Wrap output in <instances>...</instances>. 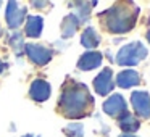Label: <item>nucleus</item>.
Segmentation results:
<instances>
[{
    "instance_id": "21",
    "label": "nucleus",
    "mask_w": 150,
    "mask_h": 137,
    "mask_svg": "<svg viewBox=\"0 0 150 137\" xmlns=\"http://www.w3.org/2000/svg\"><path fill=\"white\" fill-rule=\"evenodd\" d=\"M147 37H149V42H150V32H149V36H147Z\"/></svg>"
},
{
    "instance_id": "12",
    "label": "nucleus",
    "mask_w": 150,
    "mask_h": 137,
    "mask_svg": "<svg viewBox=\"0 0 150 137\" xmlns=\"http://www.w3.org/2000/svg\"><path fill=\"white\" fill-rule=\"evenodd\" d=\"M79 24H81V21L78 20V16L76 15H68V16L63 20V24H62V34L65 39H68V37H71L73 34L76 32V29L79 28Z\"/></svg>"
},
{
    "instance_id": "10",
    "label": "nucleus",
    "mask_w": 150,
    "mask_h": 137,
    "mask_svg": "<svg viewBox=\"0 0 150 137\" xmlns=\"http://www.w3.org/2000/svg\"><path fill=\"white\" fill-rule=\"evenodd\" d=\"M29 94H31V97H33L36 102H45L47 98L50 97V85H49V82L44 81V79H36V81H33L31 89H29Z\"/></svg>"
},
{
    "instance_id": "19",
    "label": "nucleus",
    "mask_w": 150,
    "mask_h": 137,
    "mask_svg": "<svg viewBox=\"0 0 150 137\" xmlns=\"http://www.w3.org/2000/svg\"><path fill=\"white\" fill-rule=\"evenodd\" d=\"M123 137H136V136H131V134H124Z\"/></svg>"
},
{
    "instance_id": "3",
    "label": "nucleus",
    "mask_w": 150,
    "mask_h": 137,
    "mask_svg": "<svg viewBox=\"0 0 150 137\" xmlns=\"http://www.w3.org/2000/svg\"><path fill=\"white\" fill-rule=\"evenodd\" d=\"M147 56V47L142 42H131L121 47L116 55V63L121 66H134Z\"/></svg>"
},
{
    "instance_id": "18",
    "label": "nucleus",
    "mask_w": 150,
    "mask_h": 137,
    "mask_svg": "<svg viewBox=\"0 0 150 137\" xmlns=\"http://www.w3.org/2000/svg\"><path fill=\"white\" fill-rule=\"evenodd\" d=\"M4 69H5V65H4V63H2V61H0V73L4 71Z\"/></svg>"
},
{
    "instance_id": "5",
    "label": "nucleus",
    "mask_w": 150,
    "mask_h": 137,
    "mask_svg": "<svg viewBox=\"0 0 150 137\" xmlns=\"http://www.w3.org/2000/svg\"><path fill=\"white\" fill-rule=\"evenodd\" d=\"M103 111L107 114H110V116H113V118H123L124 114L127 113L126 102H124V98L121 97L120 94H115V95H111L108 100H105Z\"/></svg>"
},
{
    "instance_id": "17",
    "label": "nucleus",
    "mask_w": 150,
    "mask_h": 137,
    "mask_svg": "<svg viewBox=\"0 0 150 137\" xmlns=\"http://www.w3.org/2000/svg\"><path fill=\"white\" fill-rule=\"evenodd\" d=\"M65 134H68L69 137H82V134H84L82 124L73 123V124H69V126H66L65 127Z\"/></svg>"
},
{
    "instance_id": "11",
    "label": "nucleus",
    "mask_w": 150,
    "mask_h": 137,
    "mask_svg": "<svg viewBox=\"0 0 150 137\" xmlns=\"http://www.w3.org/2000/svg\"><path fill=\"white\" fill-rule=\"evenodd\" d=\"M116 84L123 89L134 87V85L140 84V76H139V73L134 71V69H124V71H121L120 74L116 76Z\"/></svg>"
},
{
    "instance_id": "7",
    "label": "nucleus",
    "mask_w": 150,
    "mask_h": 137,
    "mask_svg": "<svg viewBox=\"0 0 150 137\" xmlns=\"http://www.w3.org/2000/svg\"><path fill=\"white\" fill-rule=\"evenodd\" d=\"M24 50H26L28 56H29L36 65H47V63L52 60V50L44 47V45H39V44L24 45Z\"/></svg>"
},
{
    "instance_id": "4",
    "label": "nucleus",
    "mask_w": 150,
    "mask_h": 137,
    "mask_svg": "<svg viewBox=\"0 0 150 137\" xmlns=\"http://www.w3.org/2000/svg\"><path fill=\"white\" fill-rule=\"evenodd\" d=\"M131 103L136 114L142 119L150 118V95L145 90H136L131 95Z\"/></svg>"
},
{
    "instance_id": "2",
    "label": "nucleus",
    "mask_w": 150,
    "mask_h": 137,
    "mask_svg": "<svg viewBox=\"0 0 150 137\" xmlns=\"http://www.w3.org/2000/svg\"><path fill=\"white\" fill-rule=\"evenodd\" d=\"M137 11H139V8L136 7L132 10L126 4H118L115 7L108 8L107 11H103L100 16L105 18V26H107L108 31H111L115 34H123L134 28Z\"/></svg>"
},
{
    "instance_id": "9",
    "label": "nucleus",
    "mask_w": 150,
    "mask_h": 137,
    "mask_svg": "<svg viewBox=\"0 0 150 137\" xmlns=\"http://www.w3.org/2000/svg\"><path fill=\"white\" fill-rule=\"evenodd\" d=\"M102 60H103V56H102L100 52H94V50H89V52H86L84 55L79 58L78 61V68L82 69V71H89V69H95L98 68V66L102 65Z\"/></svg>"
},
{
    "instance_id": "1",
    "label": "nucleus",
    "mask_w": 150,
    "mask_h": 137,
    "mask_svg": "<svg viewBox=\"0 0 150 137\" xmlns=\"http://www.w3.org/2000/svg\"><path fill=\"white\" fill-rule=\"evenodd\" d=\"M92 95L84 84H71L63 89L60 97V110L68 118H82L92 107Z\"/></svg>"
},
{
    "instance_id": "14",
    "label": "nucleus",
    "mask_w": 150,
    "mask_h": 137,
    "mask_svg": "<svg viewBox=\"0 0 150 137\" xmlns=\"http://www.w3.org/2000/svg\"><path fill=\"white\" fill-rule=\"evenodd\" d=\"M44 28V20L40 16H29L26 23V36L29 37H39Z\"/></svg>"
},
{
    "instance_id": "6",
    "label": "nucleus",
    "mask_w": 150,
    "mask_h": 137,
    "mask_svg": "<svg viewBox=\"0 0 150 137\" xmlns=\"http://www.w3.org/2000/svg\"><path fill=\"white\" fill-rule=\"evenodd\" d=\"M5 16H7V24L11 29L20 28L21 23L24 21V16H26V8L21 7L16 2H8L7 10H5Z\"/></svg>"
},
{
    "instance_id": "16",
    "label": "nucleus",
    "mask_w": 150,
    "mask_h": 137,
    "mask_svg": "<svg viewBox=\"0 0 150 137\" xmlns=\"http://www.w3.org/2000/svg\"><path fill=\"white\" fill-rule=\"evenodd\" d=\"M10 45H11V49L15 50V53H18V55H21V53H23V49H24L23 36H21L20 32H15L13 36L10 37Z\"/></svg>"
},
{
    "instance_id": "20",
    "label": "nucleus",
    "mask_w": 150,
    "mask_h": 137,
    "mask_svg": "<svg viewBox=\"0 0 150 137\" xmlns=\"http://www.w3.org/2000/svg\"><path fill=\"white\" fill-rule=\"evenodd\" d=\"M24 137H39V136H29V134H28V136H24Z\"/></svg>"
},
{
    "instance_id": "8",
    "label": "nucleus",
    "mask_w": 150,
    "mask_h": 137,
    "mask_svg": "<svg viewBox=\"0 0 150 137\" xmlns=\"http://www.w3.org/2000/svg\"><path fill=\"white\" fill-rule=\"evenodd\" d=\"M115 84H113V73L110 68L102 69V73L94 79V89L98 95H108L113 90Z\"/></svg>"
},
{
    "instance_id": "15",
    "label": "nucleus",
    "mask_w": 150,
    "mask_h": 137,
    "mask_svg": "<svg viewBox=\"0 0 150 137\" xmlns=\"http://www.w3.org/2000/svg\"><path fill=\"white\" fill-rule=\"evenodd\" d=\"M140 126L139 119H136V118L132 116L131 113H126L123 118H120V127L124 131V132H134V131H137Z\"/></svg>"
},
{
    "instance_id": "13",
    "label": "nucleus",
    "mask_w": 150,
    "mask_h": 137,
    "mask_svg": "<svg viewBox=\"0 0 150 137\" xmlns=\"http://www.w3.org/2000/svg\"><path fill=\"white\" fill-rule=\"evenodd\" d=\"M81 44L89 50L95 49V47L100 44V36L97 34V31H95L94 28H87L81 36Z\"/></svg>"
},
{
    "instance_id": "22",
    "label": "nucleus",
    "mask_w": 150,
    "mask_h": 137,
    "mask_svg": "<svg viewBox=\"0 0 150 137\" xmlns=\"http://www.w3.org/2000/svg\"><path fill=\"white\" fill-rule=\"evenodd\" d=\"M0 36H2V28H0Z\"/></svg>"
}]
</instances>
